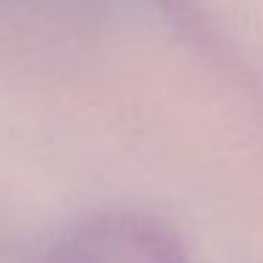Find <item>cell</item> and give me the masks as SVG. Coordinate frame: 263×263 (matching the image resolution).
Here are the masks:
<instances>
[{"label": "cell", "mask_w": 263, "mask_h": 263, "mask_svg": "<svg viewBox=\"0 0 263 263\" xmlns=\"http://www.w3.org/2000/svg\"><path fill=\"white\" fill-rule=\"evenodd\" d=\"M37 263H190V257L159 223L108 212L68 227Z\"/></svg>", "instance_id": "cell-1"}]
</instances>
